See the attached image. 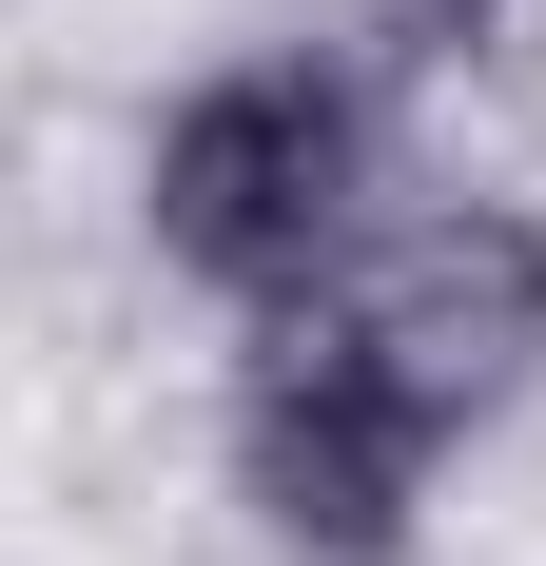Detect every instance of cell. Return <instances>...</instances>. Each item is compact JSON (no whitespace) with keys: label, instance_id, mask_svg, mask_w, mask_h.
Masks as SVG:
<instances>
[{"label":"cell","instance_id":"obj_1","mask_svg":"<svg viewBox=\"0 0 546 566\" xmlns=\"http://www.w3.org/2000/svg\"><path fill=\"white\" fill-rule=\"evenodd\" d=\"M371 157H390V78L351 40L216 59V78H176L157 137H137V216H157V254L254 333V313H313V293L371 254Z\"/></svg>","mask_w":546,"mask_h":566},{"label":"cell","instance_id":"obj_2","mask_svg":"<svg viewBox=\"0 0 546 566\" xmlns=\"http://www.w3.org/2000/svg\"><path fill=\"white\" fill-rule=\"evenodd\" d=\"M313 313H332V352H351L430 450H469V430H507V410L546 391V216L527 196L371 216V254H351Z\"/></svg>","mask_w":546,"mask_h":566},{"label":"cell","instance_id":"obj_3","mask_svg":"<svg viewBox=\"0 0 546 566\" xmlns=\"http://www.w3.org/2000/svg\"><path fill=\"white\" fill-rule=\"evenodd\" d=\"M430 469L449 450L332 352V313H254V371H234V509H254V547H293V566H410Z\"/></svg>","mask_w":546,"mask_h":566},{"label":"cell","instance_id":"obj_4","mask_svg":"<svg viewBox=\"0 0 546 566\" xmlns=\"http://www.w3.org/2000/svg\"><path fill=\"white\" fill-rule=\"evenodd\" d=\"M332 40H351L390 98H410V78H469V59L507 40V0H332Z\"/></svg>","mask_w":546,"mask_h":566}]
</instances>
